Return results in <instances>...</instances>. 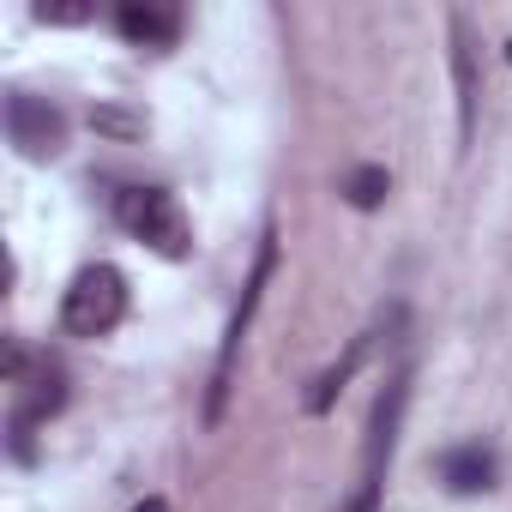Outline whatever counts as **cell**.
I'll use <instances>...</instances> for the list:
<instances>
[{"instance_id":"cell-1","label":"cell","mask_w":512,"mask_h":512,"mask_svg":"<svg viewBox=\"0 0 512 512\" xmlns=\"http://www.w3.org/2000/svg\"><path fill=\"white\" fill-rule=\"evenodd\" d=\"M115 223L133 241H145L151 253H163V260H187V247H193V229H187L175 193H163V187H121L115 193Z\"/></svg>"},{"instance_id":"cell-2","label":"cell","mask_w":512,"mask_h":512,"mask_svg":"<svg viewBox=\"0 0 512 512\" xmlns=\"http://www.w3.org/2000/svg\"><path fill=\"white\" fill-rule=\"evenodd\" d=\"M121 320H127V278L115 266H85L61 296L67 338H109Z\"/></svg>"},{"instance_id":"cell-3","label":"cell","mask_w":512,"mask_h":512,"mask_svg":"<svg viewBox=\"0 0 512 512\" xmlns=\"http://www.w3.org/2000/svg\"><path fill=\"white\" fill-rule=\"evenodd\" d=\"M272 272H278V229H266V235H260V253H253V272H247V284H241V308H235V320H229V338H223V356H217V374H211L205 422H223L229 380H235V356H241V338H247L253 314H260V302H266V284H272Z\"/></svg>"},{"instance_id":"cell-4","label":"cell","mask_w":512,"mask_h":512,"mask_svg":"<svg viewBox=\"0 0 512 512\" xmlns=\"http://www.w3.org/2000/svg\"><path fill=\"white\" fill-rule=\"evenodd\" d=\"M404 404H410V374H392V380H386V392L374 398V422H368V464H362V488H356L350 512H374L380 482H386V470H392V446H398Z\"/></svg>"},{"instance_id":"cell-5","label":"cell","mask_w":512,"mask_h":512,"mask_svg":"<svg viewBox=\"0 0 512 512\" xmlns=\"http://www.w3.org/2000/svg\"><path fill=\"white\" fill-rule=\"evenodd\" d=\"M7 139L31 157V163H49L67 151V115L61 103L37 97V91H13L7 97Z\"/></svg>"},{"instance_id":"cell-6","label":"cell","mask_w":512,"mask_h":512,"mask_svg":"<svg viewBox=\"0 0 512 512\" xmlns=\"http://www.w3.org/2000/svg\"><path fill=\"white\" fill-rule=\"evenodd\" d=\"M61 404H67V374H61V362H43L37 380H31V392H25L19 410H13V452H19V458H31V428H37L43 416H55Z\"/></svg>"},{"instance_id":"cell-7","label":"cell","mask_w":512,"mask_h":512,"mask_svg":"<svg viewBox=\"0 0 512 512\" xmlns=\"http://www.w3.org/2000/svg\"><path fill=\"white\" fill-rule=\"evenodd\" d=\"M452 79H458V139L470 145V133H476V97H482V85H476V43H470V19H452Z\"/></svg>"},{"instance_id":"cell-8","label":"cell","mask_w":512,"mask_h":512,"mask_svg":"<svg viewBox=\"0 0 512 512\" xmlns=\"http://www.w3.org/2000/svg\"><path fill=\"white\" fill-rule=\"evenodd\" d=\"M115 31H121L127 43L163 49V43H175V37H181V19H175V7H145V0H127V7L115 13Z\"/></svg>"},{"instance_id":"cell-9","label":"cell","mask_w":512,"mask_h":512,"mask_svg":"<svg viewBox=\"0 0 512 512\" xmlns=\"http://www.w3.org/2000/svg\"><path fill=\"white\" fill-rule=\"evenodd\" d=\"M440 482H446L452 494H482V488H494V452H488V446H452V452H440Z\"/></svg>"},{"instance_id":"cell-10","label":"cell","mask_w":512,"mask_h":512,"mask_svg":"<svg viewBox=\"0 0 512 512\" xmlns=\"http://www.w3.org/2000/svg\"><path fill=\"white\" fill-rule=\"evenodd\" d=\"M362 362H368V338H350V350H344V356H338V362H332V368H326L320 380H314V392H308V416H326V410L338 404V392L350 386V374H356Z\"/></svg>"},{"instance_id":"cell-11","label":"cell","mask_w":512,"mask_h":512,"mask_svg":"<svg viewBox=\"0 0 512 512\" xmlns=\"http://www.w3.org/2000/svg\"><path fill=\"white\" fill-rule=\"evenodd\" d=\"M386 193H392V175H386L380 163H362V169H356V175L344 181V199H350L356 211H374V205H380Z\"/></svg>"},{"instance_id":"cell-12","label":"cell","mask_w":512,"mask_h":512,"mask_svg":"<svg viewBox=\"0 0 512 512\" xmlns=\"http://www.w3.org/2000/svg\"><path fill=\"white\" fill-rule=\"evenodd\" d=\"M37 19H43V25H85V19H91V7H79V0H43Z\"/></svg>"},{"instance_id":"cell-13","label":"cell","mask_w":512,"mask_h":512,"mask_svg":"<svg viewBox=\"0 0 512 512\" xmlns=\"http://www.w3.org/2000/svg\"><path fill=\"white\" fill-rule=\"evenodd\" d=\"M91 127H97V133H121V139H133L145 121H139V115H121V109H97V115H91Z\"/></svg>"},{"instance_id":"cell-14","label":"cell","mask_w":512,"mask_h":512,"mask_svg":"<svg viewBox=\"0 0 512 512\" xmlns=\"http://www.w3.org/2000/svg\"><path fill=\"white\" fill-rule=\"evenodd\" d=\"M133 512H169V506H163V500H157V494H151V500H139V506H133Z\"/></svg>"}]
</instances>
